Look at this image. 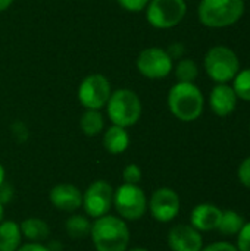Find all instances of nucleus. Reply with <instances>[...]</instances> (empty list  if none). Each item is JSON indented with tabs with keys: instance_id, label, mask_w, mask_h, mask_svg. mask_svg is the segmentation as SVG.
<instances>
[{
	"instance_id": "obj_19",
	"label": "nucleus",
	"mask_w": 250,
	"mask_h": 251,
	"mask_svg": "<svg viewBox=\"0 0 250 251\" xmlns=\"http://www.w3.org/2000/svg\"><path fill=\"white\" fill-rule=\"evenodd\" d=\"M80 128L87 137H96L99 135L105 128V119L100 110L87 109L80 119Z\"/></svg>"
},
{
	"instance_id": "obj_25",
	"label": "nucleus",
	"mask_w": 250,
	"mask_h": 251,
	"mask_svg": "<svg viewBox=\"0 0 250 251\" xmlns=\"http://www.w3.org/2000/svg\"><path fill=\"white\" fill-rule=\"evenodd\" d=\"M118 4L127 10V12H133V13H137V12H141L147 7L149 1L150 0H116Z\"/></svg>"
},
{
	"instance_id": "obj_26",
	"label": "nucleus",
	"mask_w": 250,
	"mask_h": 251,
	"mask_svg": "<svg viewBox=\"0 0 250 251\" xmlns=\"http://www.w3.org/2000/svg\"><path fill=\"white\" fill-rule=\"evenodd\" d=\"M237 250L250 251V222H246L237 234Z\"/></svg>"
},
{
	"instance_id": "obj_1",
	"label": "nucleus",
	"mask_w": 250,
	"mask_h": 251,
	"mask_svg": "<svg viewBox=\"0 0 250 251\" xmlns=\"http://www.w3.org/2000/svg\"><path fill=\"white\" fill-rule=\"evenodd\" d=\"M90 237L96 251H127L131 234L127 221L108 213L94 219Z\"/></svg>"
},
{
	"instance_id": "obj_5",
	"label": "nucleus",
	"mask_w": 250,
	"mask_h": 251,
	"mask_svg": "<svg viewBox=\"0 0 250 251\" xmlns=\"http://www.w3.org/2000/svg\"><path fill=\"white\" fill-rule=\"evenodd\" d=\"M205 71L217 84H228L240 71V60L227 46H214L205 54Z\"/></svg>"
},
{
	"instance_id": "obj_31",
	"label": "nucleus",
	"mask_w": 250,
	"mask_h": 251,
	"mask_svg": "<svg viewBox=\"0 0 250 251\" xmlns=\"http://www.w3.org/2000/svg\"><path fill=\"white\" fill-rule=\"evenodd\" d=\"M13 0H0V12H4L6 9H9L12 6Z\"/></svg>"
},
{
	"instance_id": "obj_18",
	"label": "nucleus",
	"mask_w": 250,
	"mask_h": 251,
	"mask_svg": "<svg viewBox=\"0 0 250 251\" xmlns=\"http://www.w3.org/2000/svg\"><path fill=\"white\" fill-rule=\"evenodd\" d=\"M19 228H21L22 237H25L27 240L32 243H41L50 234L49 225L40 218H28L19 224Z\"/></svg>"
},
{
	"instance_id": "obj_35",
	"label": "nucleus",
	"mask_w": 250,
	"mask_h": 251,
	"mask_svg": "<svg viewBox=\"0 0 250 251\" xmlns=\"http://www.w3.org/2000/svg\"><path fill=\"white\" fill-rule=\"evenodd\" d=\"M249 131H250V124H249Z\"/></svg>"
},
{
	"instance_id": "obj_13",
	"label": "nucleus",
	"mask_w": 250,
	"mask_h": 251,
	"mask_svg": "<svg viewBox=\"0 0 250 251\" xmlns=\"http://www.w3.org/2000/svg\"><path fill=\"white\" fill-rule=\"evenodd\" d=\"M50 203L55 206V209L60 212H75L81 209L83 206V193L80 188H77L72 184L62 182L55 185L49 193Z\"/></svg>"
},
{
	"instance_id": "obj_11",
	"label": "nucleus",
	"mask_w": 250,
	"mask_h": 251,
	"mask_svg": "<svg viewBox=\"0 0 250 251\" xmlns=\"http://www.w3.org/2000/svg\"><path fill=\"white\" fill-rule=\"evenodd\" d=\"M180 196L175 190L168 187L158 188L147 200V210L150 212L152 218L161 224L174 221L180 213Z\"/></svg>"
},
{
	"instance_id": "obj_30",
	"label": "nucleus",
	"mask_w": 250,
	"mask_h": 251,
	"mask_svg": "<svg viewBox=\"0 0 250 251\" xmlns=\"http://www.w3.org/2000/svg\"><path fill=\"white\" fill-rule=\"evenodd\" d=\"M167 51H168V54L172 57V60H174V59H180V57L183 56V53H184V46H183L181 43H174V44L169 46V49H168Z\"/></svg>"
},
{
	"instance_id": "obj_12",
	"label": "nucleus",
	"mask_w": 250,
	"mask_h": 251,
	"mask_svg": "<svg viewBox=\"0 0 250 251\" xmlns=\"http://www.w3.org/2000/svg\"><path fill=\"white\" fill-rule=\"evenodd\" d=\"M168 246L172 251H200L203 249L202 232L192 225H175L168 232Z\"/></svg>"
},
{
	"instance_id": "obj_6",
	"label": "nucleus",
	"mask_w": 250,
	"mask_h": 251,
	"mask_svg": "<svg viewBox=\"0 0 250 251\" xmlns=\"http://www.w3.org/2000/svg\"><path fill=\"white\" fill-rule=\"evenodd\" d=\"M113 207L124 221L136 222L147 212V197L143 188L133 184H122L113 191Z\"/></svg>"
},
{
	"instance_id": "obj_32",
	"label": "nucleus",
	"mask_w": 250,
	"mask_h": 251,
	"mask_svg": "<svg viewBox=\"0 0 250 251\" xmlns=\"http://www.w3.org/2000/svg\"><path fill=\"white\" fill-rule=\"evenodd\" d=\"M4 178H6V171H4L3 165L0 163V188H1V185L4 182Z\"/></svg>"
},
{
	"instance_id": "obj_4",
	"label": "nucleus",
	"mask_w": 250,
	"mask_h": 251,
	"mask_svg": "<svg viewBox=\"0 0 250 251\" xmlns=\"http://www.w3.org/2000/svg\"><path fill=\"white\" fill-rule=\"evenodd\" d=\"M106 106L111 122L122 128H128L137 124L143 112L140 97L128 88H119L112 91Z\"/></svg>"
},
{
	"instance_id": "obj_2",
	"label": "nucleus",
	"mask_w": 250,
	"mask_h": 251,
	"mask_svg": "<svg viewBox=\"0 0 250 251\" xmlns=\"http://www.w3.org/2000/svg\"><path fill=\"white\" fill-rule=\"evenodd\" d=\"M168 107L177 119L193 122L203 113V93L193 82H177L168 93Z\"/></svg>"
},
{
	"instance_id": "obj_34",
	"label": "nucleus",
	"mask_w": 250,
	"mask_h": 251,
	"mask_svg": "<svg viewBox=\"0 0 250 251\" xmlns=\"http://www.w3.org/2000/svg\"><path fill=\"white\" fill-rule=\"evenodd\" d=\"M3 215H4V209H3V203L0 201V222L3 221Z\"/></svg>"
},
{
	"instance_id": "obj_14",
	"label": "nucleus",
	"mask_w": 250,
	"mask_h": 251,
	"mask_svg": "<svg viewBox=\"0 0 250 251\" xmlns=\"http://www.w3.org/2000/svg\"><path fill=\"white\" fill-rule=\"evenodd\" d=\"M237 100L233 87L228 84H217L209 94L211 110L220 118L231 115L237 107Z\"/></svg>"
},
{
	"instance_id": "obj_9",
	"label": "nucleus",
	"mask_w": 250,
	"mask_h": 251,
	"mask_svg": "<svg viewBox=\"0 0 250 251\" xmlns=\"http://www.w3.org/2000/svg\"><path fill=\"white\" fill-rule=\"evenodd\" d=\"M113 188L108 181L97 179L88 185L83 194V209L90 218H102L109 213L113 206Z\"/></svg>"
},
{
	"instance_id": "obj_33",
	"label": "nucleus",
	"mask_w": 250,
	"mask_h": 251,
	"mask_svg": "<svg viewBox=\"0 0 250 251\" xmlns=\"http://www.w3.org/2000/svg\"><path fill=\"white\" fill-rule=\"evenodd\" d=\"M127 251H149L144 247H133V249H127Z\"/></svg>"
},
{
	"instance_id": "obj_20",
	"label": "nucleus",
	"mask_w": 250,
	"mask_h": 251,
	"mask_svg": "<svg viewBox=\"0 0 250 251\" xmlns=\"http://www.w3.org/2000/svg\"><path fill=\"white\" fill-rule=\"evenodd\" d=\"M245 218L236 210H222V216L218 225V231L227 237L237 235L245 225Z\"/></svg>"
},
{
	"instance_id": "obj_3",
	"label": "nucleus",
	"mask_w": 250,
	"mask_h": 251,
	"mask_svg": "<svg viewBox=\"0 0 250 251\" xmlns=\"http://www.w3.org/2000/svg\"><path fill=\"white\" fill-rule=\"evenodd\" d=\"M199 19L208 28H227L240 21L245 13V0H202Z\"/></svg>"
},
{
	"instance_id": "obj_10",
	"label": "nucleus",
	"mask_w": 250,
	"mask_h": 251,
	"mask_svg": "<svg viewBox=\"0 0 250 251\" xmlns=\"http://www.w3.org/2000/svg\"><path fill=\"white\" fill-rule=\"evenodd\" d=\"M111 94V84L102 74H91L85 76L78 87V100L85 109L100 110L106 106Z\"/></svg>"
},
{
	"instance_id": "obj_27",
	"label": "nucleus",
	"mask_w": 250,
	"mask_h": 251,
	"mask_svg": "<svg viewBox=\"0 0 250 251\" xmlns=\"http://www.w3.org/2000/svg\"><path fill=\"white\" fill-rule=\"evenodd\" d=\"M237 176H239L240 184L250 190V156L240 163L237 169Z\"/></svg>"
},
{
	"instance_id": "obj_17",
	"label": "nucleus",
	"mask_w": 250,
	"mask_h": 251,
	"mask_svg": "<svg viewBox=\"0 0 250 251\" xmlns=\"http://www.w3.org/2000/svg\"><path fill=\"white\" fill-rule=\"evenodd\" d=\"M22 234L19 224L13 221L0 222V251H16L21 246Z\"/></svg>"
},
{
	"instance_id": "obj_22",
	"label": "nucleus",
	"mask_w": 250,
	"mask_h": 251,
	"mask_svg": "<svg viewBox=\"0 0 250 251\" xmlns=\"http://www.w3.org/2000/svg\"><path fill=\"white\" fill-rule=\"evenodd\" d=\"M175 76L178 82H194L199 76L197 63L192 59H180L175 66Z\"/></svg>"
},
{
	"instance_id": "obj_21",
	"label": "nucleus",
	"mask_w": 250,
	"mask_h": 251,
	"mask_svg": "<svg viewBox=\"0 0 250 251\" xmlns=\"http://www.w3.org/2000/svg\"><path fill=\"white\" fill-rule=\"evenodd\" d=\"M65 229L69 238L72 240H83L85 237H90L91 231V222L83 216V215H72L65 222Z\"/></svg>"
},
{
	"instance_id": "obj_7",
	"label": "nucleus",
	"mask_w": 250,
	"mask_h": 251,
	"mask_svg": "<svg viewBox=\"0 0 250 251\" xmlns=\"http://www.w3.org/2000/svg\"><path fill=\"white\" fill-rule=\"evenodd\" d=\"M187 13L184 0H150L146 7L147 22L158 29L177 26Z\"/></svg>"
},
{
	"instance_id": "obj_24",
	"label": "nucleus",
	"mask_w": 250,
	"mask_h": 251,
	"mask_svg": "<svg viewBox=\"0 0 250 251\" xmlns=\"http://www.w3.org/2000/svg\"><path fill=\"white\" fill-rule=\"evenodd\" d=\"M143 174L139 165L136 163H130L124 168L122 171V179L125 184H133V185H139V182L141 181Z\"/></svg>"
},
{
	"instance_id": "obj_28",
	"label": "nucleus",
	"mask_w": 250,
	"mask_h": 251,
	"mask_svg": "<svg viewBox=\"0 0 250 251\" xmlns=\"http://www.w3.org/2000/svg\"><path fill=\"white\" fill-rule=\"evenodd\" d=\"M200 251H239L237 247L231 243H227V241H217V243H212L206 247H203Z\"/></svg>"
},
{
	"instance_id": "obj_16",
	"label": "nucleus",
	"mask_w": 250,
	"mask_h": 251,
	"mask_svg": "<svg viewBox=\"0 0 250 251\" xmlns=\"http://www.w3.org/2000/svg\"><path fill=\"white\" fill-rule=\"evenodd\" d=\"M130 146V135L127 128L112 125L103 134V147L111 154H121Z\"/></svg>"
},
{
	"instance_id": "obj_8",
	"label": "nucleus",
	"mask_w": 250,
	"mask_h": 251,
	"mask_svg": "<svg viewBox=\"0 0 250 251\" xmlns=\"http://www.w3.org/2000/svg\"><path fill=\"white\" fill-rule=\"evenodd\" d=\"M137 71L149 79H162L174 69V60L161 47H147L140 51L136 60Z\"/></svg>"
},
{
	"instance_id": "obj_29",
	"label": "nucleus",
	"mask_w": 250,
	"mask_h": 251,
	"mask_svg": "<svg viewBox=\"0 0 250 251\" xmlns=\"http://www.w3.org/2000/svg\"><path fill=\"white\" fill-rule=\"evenodd\" d=\"M16 251H50V250H49L44 244H41V243H32V241H29V243L21 244Z\"/></svg>"
},
{
	"instance_id": "obj_23",
	"label": "nucleus",
	"mask_w": 250,
	"mask_h": 251,
	"mask_svg": "<svg viewBox=\"0 0 250 251\" xmlns=\"http://www.w3.org/2000/svg\"><path fill=\"white\" fill-rule=\"evenodd\" d=\"M233 90L237 99L250 101V68L240 69L233 79Z\"/></svg>"
},
{
	"instance_id": "obj_15",
	"label": "nucleus",
	"mask_w": 250,
	"mask_h": 251,
	"mask_svg": "<svg viewBox=\"0 0 250 251\" xmlns=\"http://www.w3.org/2000/svg\"><path fill=\"white\" fill-rule=\"evenodd\" d=\"M222 210L211 203L197 204L190 215V225L199 232H211L218 229Z\"/></svg>"
}]
</instances>
